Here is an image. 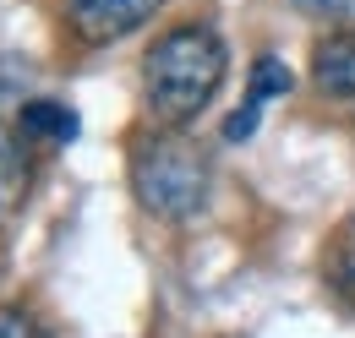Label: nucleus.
I'll use <instances>...</instances> for the list:
<instances>
[{
    "label": "nucleus",
    "mask_w": 355,
    "mask_h": 338,
    "mask_svg": "<svg viewBox=\"0 0 355 338\" xmlns=\"http://www.w3.org/2000/svg\"><path fill=\"white\" fill-rule=\"evenodd\" d=\"M230 71V49L208 22H180L170 33H159L153 49L142 55V98H148V115L164 131L191 126L214 93L224 87Z\"/></svg>",
    "instance_id": "f257e3e1"
},
{
    "label": "nucleus",
    "mask_w": 355,
    "mask_h": 338,
    "mask_svg": "<svg viewBox=\"0 0 355 338\" xmlns=\"http://www.w3.org/2000/svg\"><path fill=\"white\" fill-rule=\"evenodd\" d=\"M208 191H214V164L202 142L180 131H153L132 148V197L153 218L186 224L208 208Z\"/></svg>",
    "instance_id": "f03ea898"
},
{
    "label": "nucleus",
    "mask_w": 355,
    "mask_h": 338,
    "mask_svg": "<svg viewBox=\"0 0 355 338\" xmlns=\"http://www.w3.org/2000/svg\"><path fill=\"white\" fill-rule=\"evenodd\" d=\"M159 0H66V17L83 44H115L137 33L142 22H153Z\"/></svg>",
    "instance_id": "7ed1b4c3"
},
{
    "label": "nucleus",
    "mask_w": 355,
    "mask_h": 338,
    "mask_svg": "<svg viewBox=\"0 0 355 338\" xmlns=\"http://www.w3.org/2000/svg\"><path fill=\"white\" fill-rule=\"evenodd\" d=\"M311 77L328 98L355 104V33H328L311 49Z\"/></svg>",
    "instance_id": "20e7f679"
},
{
    "label": "nucleus",
    "mask_w": 355,
    "mask_h": 338,
    "mask_svg": "<svg viewBox=\"0 0 355 338\" xmlns=\"http://www.w3.org/2000/svg\"><path fill=\"white\" fill-rule=\"evenodd\" d=\"M17 131L28 148H66V142H77V109L55 104V98H28L17 109Z\"/></svg>",
    "instance_id": "39448f33"
},
{
    "label": "nucleus",
    "mask_w": 355,
    "mask_h": 338,
    "mask_svg": "<svg viewBox=\"0 0 355 338\" xmlns=\"http://www.w3.org/2000/svg\"><path fill=\"white\" fill-rule=\"evenodd\" d=\"M28 197V142L0 121V213Z\"/></svg>",
    "instance_id": "423d86ee"
},
{
    "label": "nucleus",
    "mask_w": 355,
    "mask_h": 338,
    "mask_svg": "<svg viewBox=\"0 0 355 338\" xmlns=\"http://www.w3.org/2000/svg\"><path fill=\"white\" fill-rule=\"evenodd\" d=\"M290 66L279 60V55H257V66H252V87H246V98L252 104H268V98H284L290 93Z\"/></svg>",
    "instance_id": "0eeeda50"
},
{
    "label": "nucleus",
    "mask_w": 355,
    "mask_h": 338,
    "mask_svg": "<svg viewBox=\"0 0 355 338\" xmlns=\"http://www.w3.org/2000/svg\"><path fill=\"white\" fill-rule=\"evenodd\" d=\"M290 6L317 17V22H334L339 33H355V0H290Z\"/></svg>",
    "instance_id": "6e6552de"
},
{
    "label": "nucleus",
    "mask_w": 355,
    "mask_h": 338,
    "mask_svg": "<svg viewBox=\"0 0 355 338\" xmlns=\"http://www.w3.org/2000/svg\"><path fill=\"white\" fill-rule=\"evenodd\" d=\"M0 338H44L28 317H17V311H0Z\"/></svg>",
    "instance_id": "1a4fd4ad"
}]
</instances>
